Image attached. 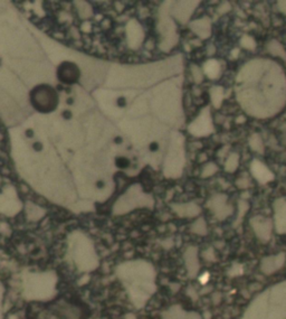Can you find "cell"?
Wrapping results in <instances>:
<instances>
[{
  "label": "cell",
  "mask_w": 286,
  "mask_h": 319,
  "mask_svg": "<svg viewBox=\"0 0 286 319\" xmlns=\"http://www.w3.org/2000/svg\"><path fill=\"white\" fill-rule=\"evenodd\" d=\"M242 319H286V281L267 288L254 298Z\"/></svg>",
  "instance_id": "6da1fadb"
},
{
  "label": "cell",
  "mask_w": 286,
  "mask_h": 319,
  "mask_svg": "<svg viewBox=\"0 0 286 319\" xmlns=\"http://www.w3.org/2000/svg\"><path fill=\"white\" fill-rule=\"evenodd\" d=\"M30 103L38 112L49 113L58 105V94L54 87L47 84L35 86L30 91Z\"/></svg>",
  "instance_id": "7a4b0ae2"
},
{
  "label": "cell",
  "mask_w": 286,
  "mask_h": 319,
  "mask_svg": "<svg viewBox=\"0 0 286 319\" xmlns=\"http://www.w3.org/2000/svg\"><path fill=\"white\" fill-rule=\"evenodd\" d=\"M81 78V71L79 66L73 62H63L57 68V79L60 83L72 85L78 83Z\"/></svg>",
  "instance_id": "3957f363"
},
{
  "label": "cell",
  "mask_w": 286,
  "mask_h": 319,
  "mask_svg": "<svg viewBox=\"0 0 286 319\" xmlns=\"http://www.w3.org/2000/svg\"><path fill=\"white\" fill-rule=\"evenodd\" d=\"M208 207L218 220H225L233 213V207L228 204L226 195H214L208 202Z\"/></svg>",
  "instance_id": "277c9868"
},
{
  "label": "cell",
  "mask_w": 286,
  "mask_h": 319,
  "mask_svg": "<svg viewBox=\"0 0 286 319\" xmlns=\"http://www.w3.org/2000/svg\"><path fill=\"white\" fill-rule=\"evenodd\" d=\"M285 263V254L279 253L277 255H272L264 258L260 262V270H262L265 275H270L276 270L280 269Z\"/></svg>",
  "instance_id": "5b68a950"
},
{
  "label": "cell",
  "mask_w": 286,
  "mask_h": 319,
  "mask_svg": "<svg viewBox=\"0 0 286 319\" xmlns=\"http://www.w3.org/2000/svg\"><path fill=\"white\" fill-rule=\"evenodd\" d=\"M250 223H252L255 233H256L260 240L264 242L269 240L270 231H272V224H270L269 220L263 218H254L250 221Z\"/></svg>",
  "instance_id": "8992f818"
},
{
  "label": "cell",
  "mask_w": 286,
  "mask_h": 319,
  "mask_svg": "<svg viewBox=\"0 0 286 319\" xmlns=\"http://www.w3.org/2000/svg\"><path fill=\"white\" fill-rule=\"evenodd\" d=\"M276 210V228L279 233L286 232V202L279 199L275 204Z\"/></svg>",
  "instance_id": "52a82bcc"
},
{
  "label": "cell",
  "mask_w": 286,
  "mask_h": 319,
  "mask_svg": "<svg viewBox=\"0 0 286 319\" xmlns=\"http://www.w3.org/2000/svg\"><path fill=\"white\" fill-rule=\"evenodd\" d=\"M186 262H187V268L189 274L192 277L197 275V272L199 270V263L197 259V249L196 248H190L187 250L186 253Z\"/></svg>",
  "instance_id": "ba28073f"
},
{
  "label": "cell",
  "mask_w": 286,
  "mask_h": 319,
  "mask_svg": "<svg viewBox=\"0 0 286 319\" xmlns=\"http://www.w3.org/2000/svg\"><path fill=\"white\" fill-rule=\"evenodd\" d=\"M192 232H195L197 234L205 235L207 233V225L203 219H199L197 222L193 223L192 225Z\"/></svg>",
  "instance_id": "9c48e42d"
},
{
  "label": "cell",
  "mask_w": 286,
  "mask_h": 319,
  "mask_svg": "<svg viewBox=\"0 0 286 319\" xmlns=\"http://www.w3.org/2000/svg\"><path fill=\"white\" fill-rule=\"evenodd\" d=\"M238 166V155L233 153L229 156V161L226 163V171L227 172H235Z\"/></svg>",
  "instance_id": "30bf717a"
},
{
  "label": "cell",
  "mask_w": 286,
  "mask_h": 319,
  "mask_svg": "<svg viewBox=\"0 0 286 319\" xmlns=\"http://www.w3.org/2000/svg\"><path fill=\"white\" fill-rule=\"evenodd\" d=\"M217 172V166L214 164L210 163L208 164L207 166L203 168V172H202V177H209L211 176V175H213L214 173Z\"/></svg>",
  "instance_id": "8fae6325"
},
{
  "label": "cell",
  "mask_w": 286,
  "mask_h": 319,
  "mask_svg": "<svg viewBox=\"0 0 286 319\" xmlns=\"http://www.w3.org/2000/svg\"><path fill=\"white\" fill-rule=\"evenodd\" d=\"M183 319H201V318L196 312H185V317H183Z\"/></svg>",
  "instance_id": "7c38bea8"
}]
</instances>
